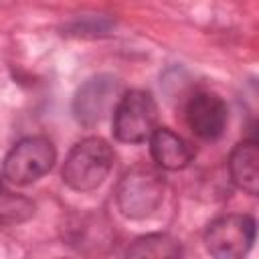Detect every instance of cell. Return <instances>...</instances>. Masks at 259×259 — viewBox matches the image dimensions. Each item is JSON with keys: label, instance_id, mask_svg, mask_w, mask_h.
Returning <instances> with one entry per match:
<instances>
[{"label": "cell", "instance_id": "obj_1", "mask_svg": "<svg viewBox=\"0 0 259 259\" xmlns=\"http://www.w3.org/2000/svg\"><path fill=\"white\" fill-rule=\"evenodd\" d=\"M113 166V150L101 138H85L77 142L63 166V180L69 188L87 192L97 188Z\"/></svg>", "mask_w": 259, "mask_h": 259}, {"label": "cell", "instance_id": "obj_2", "mask_svg": "<svg viewBox=\"0 0 259 259\" xmlns=\"http://www.w3.org/2000/svg\"><path fill=\"white\" fill-rule=\"evenodd\" d=\"M158 107L148 91L132 89L121 93L113 107V134L119 142L140 144L146 142L156 130Z\"/></svg>", "mask_w": 259, "mask_h": 259}, {"label": "cell", "instance_id": "obj_3", "mask_svg": "<svg viewBox=\"0 0 259 259\" xmlns=\"http://www.w3.org/2000/svg\"><path fill=\"white\" fill-rule=\"evenodd\" d=\"M164 190L160 172L146 166L132 168L117 184V206L130 219H144L162 204Z\"/></svg>", "mask_w": 259, "mask_h": 259}, {"label": "cell", "instance_id": "obj_4", "mask_svg": "<svg viewBox=\"0 0 259 259\" xmlns=\"http://www.w3.org/2000/svg\"><path fill=\"white\" fill-rule=\"evenodd\" d=\"M55 158L57 152L51 140L42 136L22 138L4 158V176L14 184H30L53 168Z\"/></svg>", "mask_w": 259, "mask_h": 259}, {"label": "cell", "instance_id": "obj_5", "mask_svg": "<svg viewBox=\"0 0 259 259\" xmlns=\"http://www.w3.org/2000/svg\"><path fill=\"white\" fill-rule=\"evenodd\" d=\"M255 241V219L249 214H225L214 219L206 233L204 243L210 255L219 259L243 257Z\"/></svg>", "mask_w": 259, "mask_h": 259}, {"label": "cell", "instance_id": "obj_6", "mask_svg": "<svg viewBox=\"0 0 259 259\" xmlns=\"http://www.w3.org/2000/svg\"><path fill=\"white\" fill-rule=\"evenodd\" d=\"M119 97H121V89L117 79L109 75L91 77L75 93L73 99L75 119L85 127H93L109 113V109L115 107Z\"/></svg>", "mask_w": 259, "mask_h": 259}, {"label": "cell", "instance_id": "obj_7", "mask_svg": "<svg viewBox=\"0 0 259 259\" xmlns=\"http://www.w3.org/2000/svg\"><path fill=\"white\" fill-rule=\"evenodd\" d=\"M186 121L198 138L217 140L227 125V105L210 91L194 93L186 103Z\"/></svg>", "mask_w": 259, "mask_h": 259}, {"label": "cell", "instance_id": "obj_8", "mask_svg": "<svg viewBox=\"0 0 259 259\" xmlns=\"http://www.w3.org/2000/svg\"><path fill=\"white\" fill-rule=\"evenodd\" d=\"M148 142L154 162L164 170H182L194 156L190 144L168 127H156Z\"/></svg>", "mask_w": 259, "mask_h": 259}, {"label": "cell", "instance_id": "obj_9", "mask_svg": "<svg viewBox=\"0 0 259 259\" xmlns=\"http://www.w3.org/2000/svg\"><path fill=\"white\" fill-rule=\"evenodd\" d=\"M229 174L231 180L255 196L259 190V146L255 140H245L237 144L229 156Z\"/></svg>", "mask_w": 259, "mask_h": 259}, {"label": "cell", "instance_id": "obj_10", "mask_svg": "<svg viewBox=\"0 0 259 259\" xmlns=\"http://www.w3.org/2000/svg\"><path fill=\"white\" fill-rule=\"evenodd\" d=\"M180 255V245L170 235L154 233L140 237L127 249V257H150V259H170Z\"/></svg>", "mask_w": 259, "mask_h": 259}, {"label": "cell", "instance_id": "obj_11", "mask_svg": "<svg viewBox=\"0 0 259 259\" xmlns=\"http://www.w3.org/2000/svg\"><path fill=\"white\" fill-rule=\"evenodd\" d=\"M32 214H34V204L28 198L20 194L0 192V225H16Z\"/></svg>", "mask_w": 259, "mask_h": 259}]
</instances>
